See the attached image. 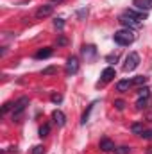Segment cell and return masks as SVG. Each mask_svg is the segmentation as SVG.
Instances as JSON below:
<instances>
[{
  "mask_svg": "<svg viewBox=\"0 0 152 154\" xmlns=\"http://www.w3.org/2000/svg\"><path fill=\"white\" fill-rule=\"evenodd\" d=\"M54 13V5L52 4H45V5H39L38 11H36V18H47Z\"/></svg>",
  "mask_w": 152,
  "mask_h": 154,
  "instance_id": "5",
  "label": "cell"
},
{
  "mask_svg": "<svg viewBox=\"0 0 152 154\" xmlns=\"http://www.w3.org/2000/svg\"><path fill=\"white\" fill-rule=\"evenodd\" d=\"M114 154H131V147H127V145H122V147L114 149Z\"/></svg>",
  "mask_w": 152,
  "mask_h": 154,
  "instance_id": "19",
  "label": "cell"
},
{
  "mask_svg": "<svg viewBox=\"0 0 152 154\" xmlns=\"http://www.w3.org/2000/svg\"><path fill=\"white\" fill-rule=\"evenodd\" d=\"M131 86H132V81H129V79H123V81H118L116 82V91H129L131 90Z\"/></svg>",
  "mask_w": 152,
  "mask_h": 154,
  "instance_id": "11",
  "label": "cell"
},
{
  "mask_svg": "<svg viewBox=\"0 0 152 154\" xmlns=\"http://www.w3.org/2000/svg\"><path fill=\"white\" fill-rule=\"evenodd\" d=\"M138 97H150V88H147V86H143L140 91H138Z\"/></svg>",
  "mask_w": 152,
  "mask_h": 154,
  "instance_id": "21",
  "label": "cell"
},
{
  "mask_svg": "<svg viewBox=\"0 0 152 154\" xmlns=\"http://www.w3.org/2000/svg\"><path fill=\"white\" fill-rule=\"evenodd\" d=\"M114 108H116L118 111H122V109L125 108V102H123V100H114Z\"/></svg>",
  "mask_w": 152,
  "mask_h": 154,
  "instance_id": "26",
  "label": "cell"
},
{
  "mask_svg": "<svg viewBox=\"0 0 152 154\" xmlns=\"http://www.w3.org/2000/svg\"><path fill=\"white\" fill-rule=\"evenodd\" d=\"M54 27H56L57 31H63V27H65V20H63V18H56V20H54Z\"/></svg>",
  "mask_w": 152,
  "mask_h": 154,
  "instance_id": "20",
  "label": "cell"
},
{
  "mask_svg": "<svg viewBox=\"0 0 152 154\" xmlns=\"http://www.w3.org/2000/svg\"><path fill=\"white\" fill-rule=\"evenodd\" d=\"M81 52H82V56L86 57V61H93V59L97 57V48H95L93 45H84Z\"/></svg>",
  "mask_w": 152,
  "mask_h": 154,
  "instance_id": "7",
  "label": "cell"
},
{
  "mask_svg": "<svg viewBox=\"0 0 152 154\" xmlns=\"http://www.w3.org/2000/svg\"><path fill=\"white\" fill-rule=\"evenodd\" d=\"M57 45H59V47H65V45H68V39L65 38V36H59V38H57Z\"/></svg>",
  "mask_w": 152,
  "mask_h": 154,
  "instance_id": "27",
  "label": "cell"
},
{
  "mask_svg": "<svg viewBox=\"0 0 152 154\" xmlns=\"http://www.w3.org/2000/svg\"><path fill=\"white\" fill-rule=\"evenodd\" d=\"M39 136H41V138H45V136H48V133H50V125H48V124H43V125H41V127H39Z\"/></svg>",
  "mask_w": 152,
  "mask_h": 154,
  "instance_id": "17",
  "label": "cell"
},
{
  "mask_svg": "<svg viewBox=\"0 0 152 154\" xmlns=\"http://www.w3.org/2000/svg\"><path fill=\"white\" fill-rule=\"evenodd\" d=\"M91 109H93V104H91V106L88 108V111L82 115V120H81V124H86V122H88V116H90V111H91Z\"/></svg>",
  "mask_w": 152,
  "mask_h": 154,
  "instance_id": "25",
  "label": "cell"
},
{
  "mask_svg": "<svg viewBox=\"0 0 152 154\" xmlns=\"http://www.w3.org/2000/svg\"><path fill=\"white\" fill-rule=\"evenodd\" d=\"M52 54H54V50H52V48H48V47L39 48L38 52H36V59H47V57H50Z\"/></svg>",
  "mask_w": 152,
  "mask_h": 154,
  "instance_id": "14",
  "label": "cell"
},
{
  "mask_svg": "<svg viewBox=\"0 0 152 154\" xmlns=\"http://www.w3.org/2000/svg\"><path fill=\"white\" fill-rule=\"evenodd\" d=\"M50 99H52V102H54V104H61V102H63V95H59V93H54Z\"/></svg>",
  "mask_w": 152,
  "mask_h": 154,
  "instance_id": "22",
  "label": "cell"
},
{
  "mask_svg": "<svg viewBox=\"0 0 152 154\" xmlns=\"http://www.w3.org/2000/svg\"><path fill=\"white\" fill-rule=\"evenodd\" d=\"M27 106H29V97H20L14 102V108H13V120H20V116L23 115Z\"/></svg>",
  "mask_w": 152,
  "mask_h": 154,
  "instance_id": "2",
  "label": "cell"
},
{
  "mask_svg": "<svg viewBox=\"0 0 152 154\" xmlns=\"http://www.w3.org/2000/svg\"><path fill=\"white\" fill-rule=\"evenodd\" d=\"M116 59H118L116 54H114V56H108V61H109V63H113V61H116Z\"/></svg>",
  "mask_w": 152,
  "mask_h": 154,
  "instance_id": "30",
  "label": "cell"
},
{
  "mask_svg": "<svg viewBox=\"0 0 152 154\" xmlns=\"http://www.w3.org/2000/svg\"><path fill=\"white\" fill-rule=\"evenodd\" d=\"M32 154H45V147H43V145H36V147H32Z\"/></svg>",
  "mask_w": 152,
  "mask_h": 154,
  "instance_id": "23",
  "label": "cell"
},
{
  "mask_svg": "<svg viewBox=\"0 0 152 154\" xmlns=\"http://www.w3.org/2000/svg\"><path fill=\"white\" fill-rule=\"evenodd\" d=\"M132 5L138 7L140 11H150L152 9V0H132Z\"/></svg>",
  "mask_w": 152,
  "mask_h": 154,
  "instance_id": "8",
  "label": "cell"
},
{
  "mask_svg": "<svg viewBox=\"0 0 152 154\" xmlns=\"http://www.w3.org/2000/svg\"><path fill=\"white\" fill-rule=\"evenodd\" d=\"M100 149H102L104 152H111V151H114V143L109 138H102V140H100Z\"/></svg>",
  "mask_w": 152,
  "mask_h": 154,
  "instance_id": "13",
  "label": "cell"
},
{
  "mask_svg": "<svg viewBox=\"0 0 152 154\" xmlns=\"http://www.w3.org/2000/svg\"><path fill=\"white\" fill-rule=\"evenodd\" d=\"M114 75H116V70H114L113 66H108V68L102 72V75L100 77H102V82H109Z\"/></svg>",
  "mask_w": 152,
  "mask_h": 154,
  "instance_id": "12",
  "label": "cell"
},
{
  "mask_svg": "<svg viewBox=\"0 0 152 154\" xmlns=\"http://www.w3.org/2000/svg\"><path fill=\"white\" fill-rule=\"evenodd\" d=\"M13 108H14V106H13V104H9V102H5V104H4V108H2V113H4V115H5V113H7V111H9V109H13Z\"/></svg>",
  "mask_w": 152,
  "mask_h": 154,
  "instance_id": "29",
  "label": "cell"
},
{
  "mask_svg": "<svg viewBox=\"0 0 152 154\" xmlns=\"http://www.w3.org/2000/svg\"><path fill=\"white\" fill-rule=\"evenodd\" d=\"M149 104H150V97H138V100H136V108L138 109H145Z\"/></svg>",
  "mask_w": 152,
  "mask_h": 154,
  "instance_id": "15",
  "label": "cell"
},
{
  "mask_svg": "<svg viewBox=\"0 0 152 154\" xmlns=\"http://www.w3.org/2000/svg\"><path fill=\"white\" fill-rule=\"evenodd\" d=\"M52 120H54V124L59 125V127H63V125L66 124V116H65L63 111H59V109H56V111L52 113Z\"/></svg>",
  "mask_w": 152,
  "mask_h": 154,
  "instance_id": "9",
  "label": "cell"
},
{
  "mask_svg": "<svg viewBox=\"0 0 152 154\" xmlns=\"http://www.w3.org/2000/svg\"><path fill=\"white\" fill-rule=\"evenodd\" d=\"M131 131L134 133V134H141L145 129H143V124H140V122H136V124H132L131 125Z\"/></svg>",
  "mask_w": 152,
  "mask_h": 154,
  "instance_id": "16",
  "label": "cell"
},
{
  "mask_svg": "<svg viewBox=\"0 0 152 154\" xmlns=\"http://www.w3.org/2000/svg\"><path fill=\"white\" fill-rule=\"evenodd\" d=\"M63 0H52V4H61Z\"/></svg>",
  "mask_w": 152,
  "mask_h": 154,
  "instance_id": "32",
  "label": "cell"
},
{
  "mask_svg": "<svg viewBox=\"0 0 152 154\" xmlns=\"http://www.w3.org/2000/svg\"><path fill=\"white\" fill-rule=\"evenodd\" d=\"M54 72H56V66H48V68L43 70V75H50V74H54Z\"/></svg>",
  "mask_w": 152,
  "mask_h": 154,
  "instance_id": "28",
  "label": "cell"
},
{
  "mask_svg": "<svg viewBox=\"0 0 152 154\" xmlns=\"http://www.w3.org/2000/svg\"><path fill=\"white\" fill-rule=\"evenodd\" d=\"M138 65H140V56H138L136 52H131V54L125 57L123 70H125V72H132V70H136V68H138Z\"/></svg>",
  "mask_w": 152,
  "mask_h": 154,
  "instance_id": "3",
  "label": "cell"
},
{
  "mask_svg": "<svg viewBox=\"0 0 152 154\" xmlns=\"http://www.w3.org/2000/svg\"><path fill=\"white\" fill-rule=\"evenodd\" d=\"M113 39H114V43H118L122 47H127V45H131L136 39V34L132 32V29H122V31H116L114 32Z\"/></svg>",
  "mask_w": 152,
  "mask_h": 154,
  "instance_id": "1",
  "label": "cell"
},
{
  "mask_svg": "<svg viewBox=\"0 0 152 154\" xmlns=\"http://www.w3.org/2000/svg\"><path fill=\"white\" fill-rule=\"evenodd\" d=\"M77 72H79V59H77L75 56H72V57H68V61H66V74L74 75Z\"/></svg>",
  "mask_w": 152,
  "mask_h": 154,
  "instance_id": "6",
  "label": "cell"
},
{
  "mask_svg": "<svg viewBox=\"0 0 152 154\" xmlns=\"http://www.w3.org/2000/svg\"><path fill=\"white\" fill-rule=\"evenodd\" d=\"M118 22H120L125 29H132V31H134V29H138V27L141 25V22H138L136 18H132V16H129V14H125V13L118 18Z\"/></svg>",
  "mask_w": 152,
  "mask_h": 154,
  "instance_id": "4",
  "label": "cell"
},
{
  "mask_svg": "<svg viewBox=\"0 0 152 154\" xmlns=\"http://www.w3.org/2000/svg\"><path fill=\"white\" fill-rule=\"evenodd\" d=\"M84 14H88V9H82V11H81V13H79V16H81V18H82V16H84Z\"/></svg>",
  "mask_w": 152,
  "mask_h": 154,
  "instance_id": "31",
  "label": "cell"
},
{
  "mask_svg": "<svg viewBox=\"0 0 152 154\" xmlns=\"http://www.w3.org/2000/svg\"><path fill=\"white\" fill-rule=\"evenodd\" d=\"M140 136H141L143 140H152V129H149V131H143Z\"/></svg>",
  "mask_w": 152,
  "mask_h": 154,
  "instance_id": "24",
  "label": "cell"
},
{
  "mask_svg": "<svg viewBox=\"0 0 152 154\" xmlns=\"http://www.w3.org/2000/svg\"><path fill=\"white\" fill-rule=\"evenodd\" d=\"M147 79H149V77L138 75V77H134V79H132V84H136V86H143V84L147 82Z\"/></svg>",
  "mask_w": 152,
  "mask_h": 154,
  "instance_id": "18",
  "label": "cell"
},
{
  "mask_svg": "<svg viewBox=\"0 0 152 154\" xmlns=\"http://www.w3.org/2000/svg\"><path fill=\"white\" fill-rule=\"evenodd\" d=\"M125 14H129V16L136 18L138 22H143V20H147V13H145V11H134V9H127V11H125Z\"/></svg>",
  "mask_w": 152,
  "mask_h": 154,
  "instance_id": "10",
  "label": "cell"
}]
</instances>
